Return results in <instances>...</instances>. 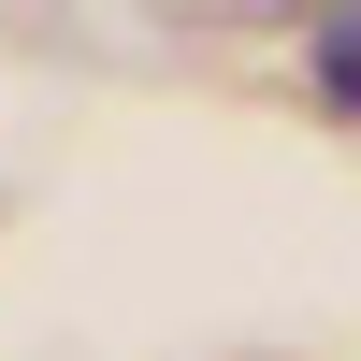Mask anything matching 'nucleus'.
<instances>
[{"instance_id": "obj_1", "label": "nucleus", "mask_w": 361, "mask_h": 361, "mask_svg": "<svg viewBox=\"0 0 361 361\" xmlns=\"http://www.w3.org/2000/svg\"><path fill=\"white\" fill-rule=\"evenodd\" d=\"M304 58H318V87L361 116V15H318V29H304Z\"/></svg>"}]
</instances>
